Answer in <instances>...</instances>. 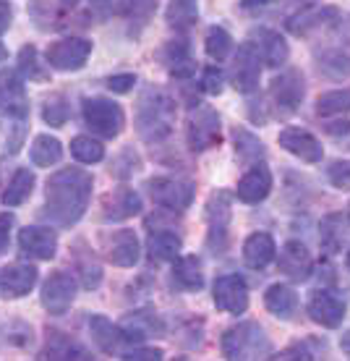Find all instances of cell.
<instances>
[{
	"mask_svg": "<svg viewBox=\"0 0 350 361\" xmlns=\"http://www.w3.org/2000/svg\"><path fill=\"white\" fill-rule=\"evenodd\" d=\"M92 176L81 168H63L47 178L45 212L42 215L61 228L79 223L92 199Z\"/></svg>",
	"mask_w": 350,
	"mask_h": 361,
	"instance_id": "obj_1",
	"label": "cell"
},
{
	"mask_svg": "<svg viewBox=\"0 0 350 361\" xmlns=\"http://www.w3.org/2000/svg\"><path fill=\"white\" fill-rule=\"evenodd\" d=\"M175 121V102L165 92L146 90L136 105V131L146 145L168 139Z\"/></svg>",
	"mask_w": 350,
	"mask_h": 361,
	"instance_id": "obj_2",
	"label": "cell"
},
{
	"mask_svg": "<svg viewBox=\"0 0 350 361\" xmlns=\"http://www.w3.org/2000/svg\"><path fill=\"white\" fill-rule=\"evenodd\" d=\"M223 353L225 359H259L270 353V341L259 325L243 322L223 335Z\"/></svg>",
	"mask_w": 350,
	"mask_h": 361,
	"instance_id": "obj_3",
	"label": "cell"
},
{
	"mask_svg": "<svg viewBox=\"0 0 350 361\" xmlns=\"http://www.w3.org/2000/svg\"><path fill=\"white\" fill-rule=\"evenodd\" d=\"M84 123L102 139H115L126 126V116H123L120 105H115L113 99L87 97L84 99Z\"/></svg>",
	"mask_w": 350,
	"mask_h": 361,
	"instance_id": "obj_4",
	"label": "cell"
},
{
	"mask_svg": "<svg viewBox=\"0 0 350 361\" xmlns=\"http://www.w3.org/2000/svg\"><path fill=\"white\" fill-rule=\"evenodd\" d=\"M92 55V42L84 37H65L47 47L45 61L55 71H79Z\"/></svg>",
	"mask_w": 350,
	"mask_h": 361,
	"instance_id": "obj_5",
	"label": "cell"
},
{
	"mask_svg": "<svg viewBox=\"0 0 350 361\" xmlns=\"http://www.w3.org/2000/svg\"><path fill=\"white\" fill-rule=\"evenodd\" d=\"M189 147L194 152H207L212 147L220 145L223 136V126H220V116L212 108H196L189 116Z\"/></svg>",
	"mask_w": 350,
	"mask_h": 361,
	"instance_id": "obj_6",
	"label": "cell"
},
{
	"mask_svg": "<svg viewBox=\"0 0 350 361\" xmlns=\"http://www.w3.org/2000/svg\"><path fill=\"white\" fill-rule=\"evenodd\" d=\"M259 76H261L259 47L254 45V42H243L233 58V66H230V82H233V87L238 92L251 94L259 87Z\"/></svg>",
	"mask_w": 350,
	"mask_h": 361,
	"instance_id": "obj_7",
	"label": "cell"
},
{
	"mask_svg": "<svg viewBox=\"0 0 350 361\" xmlns=\"http://www.w3.org/2000/svg\"><path fill=\"white\" fill-rule=\"evenodd\" d=\"M306 94V84H304V73L290 68V71L275 76L270 84V97L275 102V108L282 113V116H290L301 108Z\"/></svg>",
	"mask_w": 350,
	"mask_h": 361,
	"instance_id": "obj_8",
	"label": "cell"
},
{
	"mask_svg": "<svg viewBox=\"0 0 350 361\" xmlns=\"http://www.w3.org/2000/svg\"><path fill=\"white\" fill-rule=\"evenodd\" d=\"M149 194L160 207L183 212L194 202V183L183 178H152L149 180Z\"/></svg>",
	"mask_w": 350,
	"mask_h": 361,
	"instance_id": "obj_9",
	"label": "cell"
},
{
	"mask_svg": "<svg viewBox=\"0 0 350 361\" xmlns=\"http://www.w3.org/2000/svg\"><path fill=\"white\" fill-rule=\"evenodd\" d=\"M212 298L227 314H243L249 309V286L241 275H220L212 286Z\"/></svg>",
	"mask_w": 350,
	"mask_h": 361,
	"instance_id": "obj_10",
	"label": "cell"
},
{
	"mask_svg": "<svg viewBox=\"0 0 350 361\" xmlns=\"http://www.w3.org/2000/svg\"><path fill=\"white\" fill-rule=\"evenodd\" d=\"M73 298H76V280L71 272H53L42 286V307L50 314H65L71 309Z\"/></svg>",
	"mask_w": 350,
	"mask_h": 361,
	"instance_id": "obj_11",
	"label": "cell"
},
{
	"mask_svg": "<svg viewBox=\"0 0 350 361\" xmlns=\"http://www.w3.org/2000/svg\"><path fill=\"white\" fill-rule=\"evenodd\" d=\"M18 249H21V254L32 257V259L50 262L55 257V252H58V235L50 228L27 226L18 233Z\"/></svg>",
	"mask_w": 350,
	"mask_h": 361,
	"instance_id": "obj_12",
	"label": "cell"
},
{
	"mask_svg": "<svg viewBox=\"0 0 350 361\" xmlns=\"http://www.w3.org/2000/svg\"><path fill=\"white\" fill-rule=\"evenodd\" d=\"M277 142L282 149L301 157L304 163H322L324 149H322V145H319V139H316L314 134L304 131V128H296V126L282 128L277 136Z\"/></svg>",
	"mask_w": 350,
	"mask_h": 361,
	"instance_id": "obj_13",
	"label": "cell"
},
{
	"mask_svg": "<svg viewBox=\"0 0 350 361\" xmlns=\"http://www.w3.org/2000/svg\"><path fill=\"white\" fill-rule=\"evenodd\" d=\"M308 317L314 319L316 325L335 330L342 325V317H345V304L340 298L332 296L330 290H316L314 296L308 298Z\"/></svg>",
	"mask_w": 350,
	"mask_h": 361,
	"instance_id": "obj_14",
	"label": "cell"
},
{
	"mask_svg": "<svg viewBox=\"0 0 350 361\" xmlns=\"http://www.w3.org/2000/svg\"><path fill=\"white\" fill-rule=\"evenodd\" d=\"M272 191V173L267 165H254L251 171L246 173L241 180H238V189H235V197L246 202V204H259L270 197Z\"/></svg>",
	"mask_w": 350,
	"mask_h": 361,
	"instance_id": "obj_15",
	"label": "cell"
},
{
	"mask_svg": "<svg viewBox=\"0 0 350 361\" xmlns=\"http://www.w3.org/2000/svg\"><path fill=\"white\" fill-rule=\"evenodd\" d=\"M142 212V197L134 189H118L102 199V220L118 223Z\"/></svg>",
	"mask_w": 350,
	"mask_h": 361,
	"instance_id": "obj_16",
	"label": "cell"
},
{
	"mask_svg": "<svg viewBox=\"0 0 350 361\" xmlns=\"http://www.w3.org/2000/svg\"><path fill=\"white\" fill-rule=\"evenodd\" d=\"M37 286V270L32 264H8L0 270V290L6 298H21Z\"/></svg>",
	"mask_w": 350,
	"mask_h": 361,
	"instance_id": "obj_17",
	"label": "cell"
},
{
	"mask_svg": "<svg viewBox=\"0 0 350 361\" xmlns=\"http://www.w3.org/2000/svg\"><path fill=\"white\" fill-rule=\"evenodd\" d=\"M0 102L6 105L11 116L24 118L27 116V94H24V76L16 71H0Z\"/></svg>",
	"mask_w": 350,
	"mask_h": 361,
	"instance_id": "obj_18",
	"label": "cell"
},
{
	"mask_svg": "<svg viewBox=\"0 0 350 361\" xmlns=\"http://www.w3.org/2000/svg\"><path fill=\"white\" fill-rule=\"evenodd\" d=\"M105 252H108V259L115 267H134L139 262V238H136L134 231H126V228L115 231L108 238Z\"/></svg>",
	"mask_w": 350,
	"mask_h": 361,
	"instance_id": "obj_19",
	"label": "cell"
},
{
	"mask_svg": "<svg viewBox=\"0 0 350 361\" xmlns=\"http://www.w3.org/2000/svg\"><path fill=\"white\" fill-rule=\"evenodd\" d=\"M207 217H209V246H225L227 238V223H230V197L220 191L209 199L207 204Z\"/></svg>",
	"mask_w": 350,
	"mask_h": 361,
	"instance_id": "obj_20",
	"label": "cell"
},
{
	"mask_svg": "<svg viewBox=\"0 0 350 361\" xmlns=\"http://www.w3.org/2000/svg\"><path fill=\"white\" fill-rule=\"evenodd\" d=\"M280 272H285L287 278L306 280L311 275V254L301 241H287L280 252Z\"/></svg>",
	"mask_w": 350,
	"mask_h": 361,
	"instance_id": "obj_21",
	"label": "cell"
},
{
	"mask_svg": "<svg viewBox=\"0 0 350 361\" xmlns=\"http://www.w3.org/2000/svg\"><path fill=\"white\" fill-rule=\"evenodd\" d=\"M275 252H277V246L270 233H251L243 244V259L254 270H264L275 259Z\"/></svg>",
	"mask_w": 350,
	"mask_h": 361,
	"instance_id": "obj_22",
	"label": "cell"
},
{
	"mask_svg": "<svg viewBox=\"0 0 350 361\" xmlns=\"http://www.w3.org/2000/svg\"><path fill=\"white\" fill-rule=\"evenodd\" d=\"M154 333H162V322L152 312H134L120 322V335L123 341H131V343H142Z\"/></svg>",
	"mask_w": 350,
	"mask_h": 361,
	"instance_id": "obj_23",
	"label": "cell"
},
{
	"mask_svg": "<svg viewBox=\"0 0 350 361\" xmlns=\"http://www.w3.org/2000/svg\"><path fill=\"white\" fill-rule=\"evenodd\" d=\"M256 39H259V55L264 63L272 66V68H277V66L285 63L290 50H287L285 39L280 37V32H275V29H259V32H256Z\"/></svg>",
	"mask_w": 350,
	"mask_h": 361,
	"instance_id": "obj_24",
	"label": "cell"
},
{
	"mask_svg": "<svg viewBox=\"0 0 350 361\" xmlns=\"http://www.w3.org/2000/svg\"><path fill=\"white\" fill-rule=\"evenodd\" d=\"M89 333H92V341L97 343V348L102 353H115L118 343L123 341L120 327H115L108 317H102V314H92L89 317Z\"/></svg>",
	"mask_w": 350,
	"mask_h": 361,
	"instance_id": "obj_25",
	"label": "cell"
},
{
	"mask_svg": "<svg viewBox=\"0 0 350 361\" xmlns=\"http://www.w3.org/2000/svg\"><path fill=\"white\" fill-rule=\"evenodd\" d=\"M264 307L270 309L275 317H280V319H290L298 307L296 290L290 288V286H282V283L270 286L267 293H264Z\"/></svg>",
	"mask_w": 350,
	"mask_h": 361,
	"instance_id": "obj_26",
	"label": "cell"
},
{
	"mask_svg": "<svg viewBox=\"0 0 350 361\" xmlns=\"http://www.w3.org/2000/svg\"><path fill=\"white\" fill-rule=\"evenodd\" d=\"M42 359H92V356H89V351L81 343H76L73 338L53 330L50 338H47V348L42 351Z\"/></svg>",
	"mask_w": 350,
	"mask_h": 361,
	"instance_id": "obj_27",
	"label": "cell"
},
{
	"mask_svg": "<svg viewBox=\"0 0 350 361\" xmlns=\"http://www.w3.org/2000/svg\"><path fill=\"white\" fill-rule=\"evenodd\" d=\"M35 173L29 171V168H18L13 173V178H11L8 189L3 191V204L6 207H18V204H24L29 197H32V189H35Z\"/></svg>",
	"mask_w": 350,
	"mask_h": 361,
	"instance_id": "obj_28",
	"label": "cell"
},
{
	"mask_svg": "<svg viewBox=\"0 0 350 361\" xmlns=\"http://www.w3.org/2000/svg\"><path fill=\"white\" fill-rule=\"evenodd\" d=\"M32 163L37 168H50V165L61 163V157H63V145L50 134H39L35 136V142H32Z\"/></svg>",
	"mask_w": 350,
	"mask_h": 361,
	"instance_id": "obj_29",
	"label": "cell"
},
{
	"mask_svg": "<svg viewBox=\"0 0 350 361\" xmlns=\"http://www.w3.org/2000/svg\"><path fill=\"white\" fill-rule=\"evenodd\" d=\"M149 254L160 262H170V259H178L180 249H183V241H180L178 233L173 231H157V233L149 235V244H146Z\"/></svg>",
	"mask_w": 350,
	"mask_h": 361,
	"instance_id": "obj_30",
	"label": "cell"
},
{
	"mask_svg": "<svg viewBox=\"0 0 350 361\" xmlns=\"http://www.w3.org/2000/svg\"><path fill=\"white\" fill-rule=\"evenodd\" d=\"M173 278L178 280V286L186 290L201 288L204 286V272H201L199 257H180L175 267H173Z\"/></svg>",
	"mask_w": 350,
	"mask_h": 361,
	"instance_id": "obj_31",
	"label": "cell"
},
{
	"mask_svg": "<svg viewBox=\"0 0 350 361\" xmlns=\"http://www.w3.org/2000/svg\"><path fill=\"white\" fill-rule=\"evenodd\" d=\"M337 16V8H311V11H301L296 16L287 21V29L293 35H308L311 29L322 27L327 18Z\"/></svg>",
	"mask_w": 350,
	"mask_h": 361,
	"instance_id": "obj_32",
	"label": "cell"
},
{
	"mask_svg": "<svg viewBox=\"0 0 350 361\" xmlns=\"http://www.w3.org/2000/svg\"><path fill=\"white\" fill-rule=\"evenodd\" d=\"M168 63H170V73L175 79H186V76L194 73L196 63L191 61L189 42H186V39H178V42H170V45H168Z\"/></svg>",
	"mask_w": 350,
	"mask_h": 361,
	"instance_id": "obj_33",
	"label": "cell"
},
{
	"mask_svg": "<svg viewBox=\"0 0 350 361\" xmlns=\"http://www.w3.org/2000/svg\"><path fill=\"white\" fill-rule=\"evenodd\" d=\"M199 18V0H170L168 6V24L175 29H189Z\"/></svg>",
	"mask_w": 350,
	"mask_h": 361,
	"instance_id": "obj_34",
	"label": "cell"
},
{
	"mask_svg": "<svg viewBox=\"0 0 350 361\" xmlns=\"http://www.w3.org/2000/svg\"><path fill=\"white\" fill-rule=\"evenodd\" d=\"M71 154L84 165H94L105 157V147L92 136H73L71 139Z\"/></svg>",
	"mask_w": 350,
	"mask_h": 361,
	"instance_id": "obj_35",
	"label": "cell"
},
{
	"mask_svg": "<svg viewBox=\"0 0 350 361\" xmlns=\"http://www.w3.org/2000/svg\"><path fill=\"white\" fill-rule=\"evenodd\" d=\"M233 139H235V152H238V157L246 160V163H249V160H259L261 154H264V145H261L251 131H246V128H235Z\"/></svg>",
	"mask_w": 350,
	"mask_h": 361,
	"instance_id": "obj_36",
	"label": "cell"
},
{
	"mask_svg": "<svg viewBox=\"0 0 350 361\" xmlns=\"http://www.w3.org/2000/svg\"><path fill=\"white\" fill-rule=\"evenodd\" d=\"M350 110V90L327 92L316 99V113L319 116H335V113H348Z\"/></svg>",
	"mask_w": 350,
	"mask_h": 361,
	"instance_id": "obj_37",
	"label": "cell"
},
{
	"mask_svg": "<svg viewBox=\"0 0 350 361\" xmlns=\"http://www.w3.org/2000/svg\"><path fill=\"white\" fill-rule=\"evenodd\" d=\"M230 47H233V39H230V35L223 27L209 29L207 39H204V50H207V55L212 61H225L227 53H230Z\"/></svg>",
	"mask_w": 350,
	"mask_h": 361,
	"instance_id": "obj_38",
	"label": "cell"
},
{
	"mask_svg": "<svg viewBox=\"0 0 350 361\" xmlns=\"http://www.w3.org/2000/svg\"><path fill=\"white\" fill-rule=\"evenodd\" d=\"M29 16H32L37 29L47 32V29H53L55 21H58V6H55L53 0H32V3H29Z\"/></svg>",
	"mask_w": 350,
	"mask_h": 361,
	"instance_id": "obj_39",
	"label": "cell"
},
{
	"mask_svg": "<svg viewBox=\"0 0 350 361\" xmlns=\"http://www.w3.org/2000/svg\"><path fill=\"white\" fill-rule=\"evenodd\" d=\"M18 71H21V76L29 79V82H42L47 76L45 68L37 61V50L32 45L21 47V53H18Z\"/></svg>",
	"mask_w": 350,
	"mask_h": 361,
	"instance_id": "obj_40",
	"label": "cell"
},
{
	"mask_svg": "<svg viewBox=\"0 0 350 361\" xmlns=\"http://www.w3.org/2000/svg\"><path fill=\"white\" fill-rule=\"evenodd\" d=\"M6 338L0 335V345H13V348H27L32 345V327L24 325V322H11V325L3 327Z\"/></svg>",
	"mask_w": 350,
	"mask_h": 361,
	"instance_id": "obj_41",
	"label": "cell"
},
{
	"mask_svg": "<svg viewBox=\"0 0 350 361\" xmlns=\"http://www.w3.org/2000/svg\"><path fill=\"white\" fill-rule=\"evenodd\" d=\"M123 11L131 18V24L144 27L157 11V0H123Z\"/></svg>",
	"mask_w": 350,
	"mask_h": 361,
	"instance_id": "obj_42",
	"label": "cell"
},
{
	"mask_svg": "<svg viewBox=\"0 0 350 361\" xmlns=\"http://www.w3.org/2000/svg\"><path fill=\"white\" fill-rule=\"evenodd\" d=\"M68 116H71V108H68L65 97L55 94V97H50L45 102V110H42V118H45V123H50V126H65Z\"/></svg>",
	"mask_w": 350,
	"mask_h": 361,
	"instance_id": "obj_43",
	"label": "cell"
},
{
	"mask_svg": "<svg viewBox=\"0 0 350 361\" xmlns=\"http://www.w3.org/2000/svg\"><path fill=\"white\" fill-rule=\"evenodd\" d=\"M136 171H139V157H136V152L134 149H123V154L115 160L113 173H115L118 178H128V176Z\"/></svg>",
	"mask_w": 350,
	"mask_h": 361,
	"instance_id": "obj_44",
	"label": "cell"
},
{
	"mask_svg": "<svg viewBox=\"0 0 350 361\" xmlns=\"http://www.w3.org/2000/svg\"><path fill=\"white\" fill-rule=\"evenodd\" d=\"M327 176H330V180H332V186H337V189H350V163H345V160H337V163H332L330 168H327Z\"/></svg>",
	"mask_w": 350,
	"mask_h": 361,
	"instance_id": "obj_45",
	"label": "cell"
},
{
	"mask_svg": "<svg viewBox=\"0 0 350 361\" xmlns=\"http://www.w3.org/2000/svg\"><path fill=\"white\" fill-rule=\"evenodd\" d=\"M201 90L207 94H220L223 92V71L217 66H209L204 68V76H201Z\"/></svg>",
	"mask_w": 350,
	"mask_h": 361,
	"instance_id": "obj_46",
	"label": "cell"
},
{
	"mask_svg": "<svg viewBox=\"0 0 350 361\" xmlns=\"http://www.w3.org/2000/svg\"><path fill=\"white\" fill-rule=\"evenodd\" d=\"M120 8H123V0H92V16L99 18V21L110 18Z\"/></svg>",
	"mask_w": 350,
	"mask_h": 361,
	"instance_id": "obj_47",
	"label": "cell"
},
{
	"mask_svg": "<svg viewBox=\"0 0 350 361\" xmlns=\"http://www.w3.org/2000/svg\"><path fill=\"white\" fill-rule=\"evenodd\" d=\"M136 76L134 73H118V76H110L108 79V90L115 92V94H126V92L134 90Z\"/></svg>",
	"mask_w": 350,
	"mask_h": 361,
	"instance_id": "obj_48",
	"label": "cell"
},
{
	"mask_svg": "<svg viewBox=\"0 0 350 361\" xmlns=\"http://www.w3.org/2000/svg\"><path fill=\"white\" fill-rule=\"evenodd\" d=\"M81 275H84V288H97L102 280V270L97 262H84L81 264Z\"/></svg>",
	"mask_w": 350,
	"mask_h": 361,
	"instance_id": "obj_49",
	"label": "cell"
},
{
	"mask_svg": "<svg viewBox=\"0 0 350 361\" xmlns=\"http://www.w3.org/2000/svg\"><path fill=\"white\" fill-rule=\"evenodd\" d=\"M123 359L126 361H157V359H162V351L160 348H134V351L123 353Z\"/></svg>",
	"mask_w": 350,
	"mask_h": 361,
	"instance_id": "obj_50",
	"label": "cell"
},
{
	"mask_svg": "<svg viewBox=\"0 0 350 361\" xmlns=\"http://www.w3.org/2000/svg\"><path fill=\"white\" fill-rule=\"evenodd\" d=\"M11 228H13V215H11V212H3V215H0V254L8 249Z\"/></svg>",
	"mask_w": 350,
	"mask_h": 361,
	"instance_id": "obj_51",
	"label": "cell"
},
{
	"mask_svg": "<svg viewBox=\"0 0 350 361\" xmlns=\"http://www.w3.org/2000/svg\"><path fill=\"white\" fill-rule=\"evenodd\" d=\"M11 18H13V11L6 0H0V35H6L11 27Z\"/></svg>",
	"mask_w": 350,
	"mask_h": 361,
	"instance_id": "obj_52",
	"label": "cell"
},
{
	"mask_svg": "<svg viewBox=\"0 0 350 361\" xmlns=\"http://www.w3.org/2000/svg\"><path fill=\"white\" fill-rule=\"evenodd\" d=\"M277 359H314V356L306 351V348H301V345H293V348H285Z\"/></svg>",
	"mask_w": 350,
	"mask_h": 361,
	"instance_id": "obj_53",
	"label": "cell"
},
{
	"mask_svg": "<svg viewBox=\"0 0 350 361\" xmlns=\"http://www.w3.org/2000/svg\"><path fill=\"white\" fill-rule=\"evenodd\" d=\"M264 3H270V0H241L243 8H256V6H264Z\"/></svg>",
	"mask_w": 350,
	"mask_h": 361,
	"instance_id": "obj_54",
	"label": "cell"
},
{
	"mask_svg": "<svg viewBox=\"0 0 350 361\" xmlns=\"http://www.w3.org/2000/svg\"><path fill=\"white\" fill-rule=\"evenodd\" d=\"M340 348H342V351H345V353H348V356H350V330H348V333H345V335H342V338H340Z\"/></svg>",
	"mask_w": 350,
	"mask_h": 361,
	"instance_id": "obj_55",
	"label": "cell"
},
{
	"mask_svg": "<svg viewBox=\"0 0 350 361\" xmlns=\"http://www.w3.org/2000/svg\"><path fill=\"white\" fill-rule=\"evenodd\" d=\"M65 6H76V3H79V0H63Z\"/></svg>",
	"mask_w": 350,
	"mask_h": 361,
	"instance_id": "obj_56",
	"label": "cell"
},
{
	"mask_svg": "<svg viewBox=\"0 0 350 361\" xmlns=\"http://www.w3.org/2000/svg\"><path fill=\"white\" fill-rule=\"evenodd\" d=\"M345 267L350 270V252H348V257H345Z\"/></svg>",
	"mask_w": 350,
	"mask_h": 361,
	"instance_id": "obj_57",
	"label": "cell"
},
{
	"mask_svg": "<svg viewBox=\"0 0 350 361\" xmlns=\"http://www.w3.org/2000/svg\"><path fill=\"white\" fill-rule=\"evenodd\" d=\"M0 55H3V50H0Z\"/></svg>",
	"mask_w": 350,
	"mask_h": 361,
	"instance_id": "obj_58",
	"label": "cell"
}]
</instances>
